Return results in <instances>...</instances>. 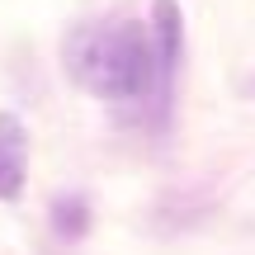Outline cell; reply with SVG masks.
I'll return each instance as SVG.
<instances>
[{
	"instance_id": "6da1fadb",
	"label": "cell",
	"mask_w": 255,
	"mask_h": 255,
	"mask_svg": "<svg viewBox=\"0 0 255 255\" xmlns=\"http://www.w3.org/2000/svg\"><path fill=\"white\" fill-rule=\"evenodd\" d=\"M66 71L81 90L109 104H132L156 90V52L151 33L132 19H114V24H81L66 33Z\"/></svg>"
},
{
	"instance_id": "7a4b0ae2",
	"label": "cell",
	"mask_w": 255,
	"mask_h": 255,
	"mask_svg": "<svg viewBox=\"0 0 255 255\" xmlns=\"http://www.w3.org/2000/svg\"><path fill=\"white\" fill-rule=\"evenodd\" d=\"M28 184V128L19 114L0 109V199L14 203Z\"/></svg>"
},
{
	"instance_id": "3957f363",
	"label": "cell",
	"mask_w": 255,
	"mask_h": 255,
	"mask_svg": "<svg viewBox=\"0 0 255 255\" xmlns=\"http://www.w3.org/2000/svg\"><path fill=\"white\" fill-rule=\"evenodd\" d=\"M151 52H156V81H170L184 57V19H180L175 0L151 5Z\"/></svg>"
},
{
	"instance_id": "277c9868",
	"label": "cell",
	"mask_w": 255,
	"mask_h": 255,
	"mask_svg": "<svg viewBox=\"0 0 255 255\" xmlns=\"http://www.w3.org/2000/svg\"><path fill=\"white\" fill-rule=\"evenodd\" d=\"M52 227L62 241H81L85 232H90V203L81 199V194H62V199L52 203Z\"/></svg>"
}]
</instances>
